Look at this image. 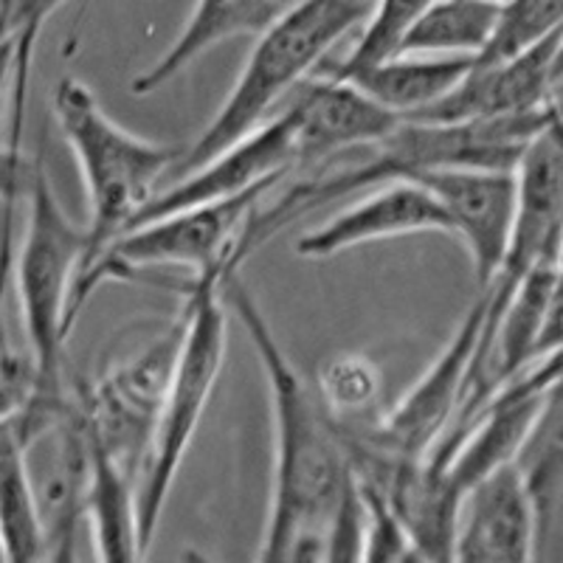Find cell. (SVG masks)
<instances>
[{
  "label": "cell",
  "instance_id": "obj_1",
  "mask_svg": "<svg viewBox=\"0 0 563 563\" xmlns=\"http://www.w3.org/2000/svg\"><path fill=\"white\" fill-rule=\"evenodd\" d=\"M223 296L263 366L274 422L271 505L256 558L327 561L330 527L355 487L339 422L301 378L238 271L223 279Z\"/></svg>",
  "mask_w": 563,
  "mask_h": 563
},
{
  "label": "cell",
  "instance_id": "obj_25",
  "mask_svg": "<svg viewBox=\"0 0 563 563\" xmlns=\"http://www.w3.org/2000/svg\"><path fill=\"white\" fill-rule=\"evenodd\" d=\"M70 0H12V7L0 18V37H14L18 43V57H14V82L12 97H9V115L23 122V110H26L29 97V79H32L34 52H37V40L43 34V26L59 9Z\"/></svg>",
  "mask_w": 563,
  "mask_h": 563
},
{
  "label": "cell",
  "instance_id": "obj_2",
  "mask_svg": "<svg viewBox=\"0 0 563 563\" xmlns=\"http://www.w3.org/2000/svg\"><path fill=\"white\" fill-rule=\"evenodd\" d=\"M52 110L77 161L88 200L85 268L147 209L164 178L175 173L184 150L124 130L77 77H63L54 85Z\"/></svg>",
  "mask_w": 563,
  "mask_h": 563
},
{
  "label": "cell",
  "instance_id": "obj_13",
  "mask_svg": "<svg viewBox=\"0 0 563 563\" xmlns=\"http://www.w3.org/2000/svg\"><path fill=\"white\" fill-rule=\"evenodd\" d=\"M451 234V220L440 200L417 180H389L339 211L327 223L305 231L296 240V254L305 260H330L350 249L409 234Z\"/></svg>",
  "mask_w": 563,
  "mask_h": 563
},
{
  "label": "cell",
  "instance_id": "obj_17",
  "mask_svg": "<svg viewBox=\"0 0 563 563\" xmlns=\"http://www.w3.org/2000/svg\"><path fill=\"white\" fill-rule=\"evenodd\" d=\"M93 471L88 490V525L102 561H139L147 555L139 525V476L90 437Z\"/></svg>",
  "mask_w": 563,
  "mask_h": 563
},
{
  "label": "cell",
  "instance_id": "obj_21",
  "mask_svg": "<svg viewBox=\"0 0 563 563\" xmlns=\"http://www.w3.org/2000/svg\"><path fill=\"white\" fill-rule=\"evenodd\" d=\"M499 3L493 0H431L417 18L400 54L479 57L496 26Z\"/></svg>",
  "mask_w": 563,
  "mask_h": 563
},
{
  "label": "cell",
  "instance_id": "obj_28",
  "mask_svg": "<svg viewBox=\"0 0 563 563\" xmlns=\"http://www.w3.org/2000/svg\"><path fill=\"white\" fill-rule=\"evenodd\" d=\"M563 79V34L558 40V48H555V59H552V82Z\"/></svg>",
  "mask_w": 563,
  "mask_h": 563
},
{
  "label": "cell",
  "instance_id": "obj_23",
  "mask_svg": "<svg viewBox=\"0 0 563 563\" xmlns=\"http://www.w3.org/2000/svg\"><path fill=\"white\" fill-rule=\"evenodd\" d=\"M563 32V0H501L490 40L474 63H505Z\"/></svg>",
  "mask_w": 563,
  "mask_h": 563
},
{
  "label": "cell",
  "instance_id": "obj_30",
  "mask_svg": "<svg viewBox=\"0 0 563 563\" xmlns=\"http://www.w3.org/2000/svg\"><path fill=\"white\" fill-rule=\"evenodd\" d=\"M12 7V0H0V18H3V14H7V9Z\"/></svg>",
  "mask_w": 563,
  "mask_h": 563
},
{
  "label": "cell",
  "instance_id": "obj_31",
  "mask_svg": "<svg viewBox=\"0 0 563 563\" xmlns=\"http://www.w3.org/2000/svg\"><path fill=\"white\" fill-rule=\"evenodd\" d=\"M493 3H501V0H493Z\"/></svg>",
  "mask_w": 563,
  "mask_h": 563
},
{
  "label": "cell",
  "instance_id": "obj_29",
  "mask_svg": "<svg viewBox=\"0 0 563 563\" xmlns=\"http://www.w3.org/2000/svg\"><path fill=\"white\" fill-rule=\"evenodd\" d=\"M0 561H9V558H7V544H3V532H0Z\"/></svg>",
  "mask_w": 563,
  "mask_h": 563
},
{
  "label": "cell",
  "instance_id": "obj_12",
  "mask_svg": "<svg viewBox=\"0 0 563 563\" xmlns=\"http://www.w3.org/2000/svg\"><path fill=\"white\" fill-rule=\"evenodd\" d=\"M538 558V510L516 462L467 487L460 505L454 561L525 563Z\"/></svg>",
  "mask_w": 563,
  "mask_h": 563
},
{
  "label": "cell",
  "instance_id": "obj_18",
  "mask_svg": "<svg viewBox=\"0 0 563 563\" xmlns=\"http://www.w3.org/2000/svg\"><path fill=\"white\" fill-rule=\"evenodd\" d=\"M474 65V57H434V54H397L361 70L344 82L358 85L400 119H411L420 110L445 99Z\"/></svg>",
  "mask_w": 563,
  "mask_h": 563
},
{
  "label": "cell",
  "instance_id": "obj_6",
  "mask_svg": "<svg viewBox=\"0 0 563 563\" xmlns=\"http://www.w3.org/2000/svg\"><path fill=\"white\" fill-rule=\"evenodd\" d=\"M271 189L274 186H260L214 203L186 206L124 231L93 263L79 271L70 299L74 321L90 294H97L104 282L135 279L139 271L186 268L192 271V276L240 271L245 263V234Z\"/></svg>",
  "mask_w": 563,
  "mask_h": 563
},
{
  "label": "cell",
  "instance_id": "obj_14",
  "mask_svg": "<svg viewBox=\"0 0 563 563\" xmlns=\"http://www.w3.org/2000/svg\"><path fill=\"white\" fill-rule=\"evenodd\" d=\"M299 90L301 93L290 102L296 113L299 167L339 158L350 150L372 147L404 122L400 115L366 97L358 85L344 79L321 74L319 79L301 82Z\"/></svg>",
  "mask_w": 563,
  "mask_h": 563
},
{
  "label": "cell",
  "instance_id": "obj_24",
  "mask_svg": "<svg viewBox=\"0 0 563 563\" xmlns=\"http://www.w3.org/2000/svg\"><path fill=\"white\" fill-rule=\"evenodd\" d=\"M380 386L384 380L375 361L355 352L335 355L319 372V395L339 422H372Z\"/></svg>",
  "mask_w": 563,
  "mask_h": 563
},
{
  "label": "cell",
  "instance_id": "obj_16",
  "mask_svg": "<svg viewBox=\"0 0 563 563\" xmlns=\"http://www.w3.org/2000/svg\"><path fill=\"white\" fill-rule=\"evenodd\" d=\"M290 3L294 0H195L178 37L153 65L135 74L130 90L135 97H150L225 40L263 34Z\"/></svg>",
  "mask_w": 563,
  "mask_h": 563
},
{
  "label": "cell",
  "instance_id": "obj_3",
  "mask_svg": "<svg viewBox=\"0 0 563 563\" xmlns=\"http://www.w3.org/2000/svg\"><path fill=\"white\" fill-rule=\"evenodd\" d=\"M372 7L375 0H294L263 34H256L238 82L192 147L184 150L175 175L200 167L268 122L274 104L308 82V74L321 68L333 45L364 26Z\"/></svg>",
  "mask_w": 563,
  "mask_h": 563
},
{
  "label": "cell",
  "instance_id": "obj_22",
  "mask_svg": "<svg viewBox=\"0 0 563 563\" xmlns=\"http://www.w3.org/2000/svg\"><path fill=\"white\" fill-rule=\"evenodd\" d=\"M431 0H375L369 18L364 20V32L355 40L344 59L327 63L324 77L333 79H352L361 70L384 59L397 57L409 37L411 26L417 23Z\"/></svg>",
  "mask_w": 563,
  "mask_h": 563
},
{
  "label": "cell",
  "instance_id": "obj_7",
  "mask_svg": "<svg viewBox=\"0 0 563 563\" xmlns=\"http://www.w3.org/2000/svg\"><path fill=\"white\" fill-rule=\"evenodd\" d=\"M14 420L26 449L45 561H70L77 550L79 527L88 521L93 471L85 411L77 395L68 391L57 400H32Z\"/></svg>",
  "mask_w": 563,
  "mask_h": 563
},
{
  "label": "cell",
  "instance_id": "obj_20",
  "mask_svg": "<svg viewBox=\"0 0 563 563\" xmlns=\"http://www.w3.org/2000/svg\"><path fill=\"white\" fill-rule=\"evenodd\" d=\"M0 532L9 561H45L26 449L14 417L0 420Z\"/></svg>",
  "mask_w": 563,
  "mask_h": 563
},
{
  "label": "cell",
  "instance_id": "obj_8",
  "mask_svg": "<svg viewBox=\"0 0 563 563\" xmlns=\"http://www.w3.org/2000/svg\"><path fill=\"white\" fill-rule=\"evenodd\" d=\"M487 308H490V288H482L456 324L449 344L442 346L417 384L397 400L395 409L372 422H344V426L364 434L375 449L397 460L429 456L462 415L471 369L485 333Z\"/></svg>",
  "mask_w": 563,
  "mask_h": 563
},
{
  "label": "cell",
  "instance_id": "obj_10",
  "mask_svg": "<svg viewBox=\"0 0 563 563\" xmlns=\"http://www.w3.org/2000/svg\"><path fill=\"white\" fill-rule=\"evenodd\" d=\"M417 180L440 200L451 220V234L465 245L474 265L476 288H490L505 263L516 223V173L512 169L437 167Z\"/></svg>",
  "mask_w": 563,
  "mask_h": 563
},
{
  "label": "cell",
  "instance_id": "obj_19",
  "mask_svg": "<svg viewBox=\"0 0 563 563\" xmlns=\"http://www.w3.org/2000/svg\"><path fill=\"white\" fill-rule=\"evenodd\" d=\"M538 510V552L550 541L563 510V372L547 389L532 429L516 456Z\"/></svg>",
  "mask_w": 563,
  "mask_h": 563
},
{
  "label": "cell",
  "instance_id": "obj_26",
  "mask_svg": "<svg viewBox=\"0 0 563 563\" xmlns=\"http://www.w3.org/2000/svg\"><path fill=\"white\" fill-rule=\"evenodd\" d=\"M37 395V369L32 352H20L9 339L0 308V420L18 417Z\"/></svg>",
  "mask_w": 563,
  "mask_h": 563
},
{
  "label": "cell",
  "instance_id": "obj_11",
  "mask_svg": "<svg viewBox=\"0 0 563 563\" xmlns=\"http://www.w3.org/2000/svg\"><path fill=\"white\" fill-rule=\"evenodd\" d=\"M516 223L505 263L490 288L507 296L536 265L558 260L563 238V128L547 124L516 167Z\"/></svg>",
  "mask_w": 563,
  "mask_h": 563
},
{
  "label": "cell",
  "instance_id": "obj_5",
  "mask_svg": "<svg viewBox=\"0 0 563 563\" xmlns=\"http://www.w3.org/2000/svg\"><path fill=\"white\" fill-rule=\"evenodd\" d=\"M225 276L229 274L192 276V282L184 285V344L164 395L153 445L139 476V525L144 550H150L158 532L180 465L192 449V440L223 372L225 330H229V313H225L229 305L223 296Z\"/></svg>",
  "mask_w": 563,
  "mask_h": 563
},
{
  "label": "cell",
  "instance_id": "obj_27",
  "mask_svg": "<svg viewBox=\"0 0 563 563\" xmlns=\"http://www.w3.org/2000/svg\"><path fill=\"white\" fill-rule=\"evenodd\" d=\"M14 57H18V43H14V37H0V108H3L7 97H12Z\"/></svg>",
  "mask_w": 563,
  "mask_h": 563
},
{
  "label": "cell",
  "instance_id": "obj_4",
  "mask_svg": "<svg viewBox=\"0 0 563 563\" xmlns=\"http://www.w3.org/2000/svg\"><path fill=\"white\" fill-rule=\"evenodd\" d=\"M26 189L29 214L14 263V285L23 333L37 369L34 400H57L68 395L65 341L74 327L70 299L88 254V225H77L68 218L43 155L29 167Z\"/></svg>",
  "mask_w": 563,
  "mask_h": 563
},
{
  "label": "cell",
  "instance_id": "obj_15",
  "mask_svg": "<svg viewBox=\"0 0 563 563\" xmlns=\"http://www.w3.org/2000/svg\"><path fill=\"white\" fill-rule=\"evenodd\" d=\"M561 34L505 63H474L449 97L404 122L454 124L547 108L552 90V59Z\"/></svg>",
  "mask_w": 563,
  "mask_h": 563
},
{
  "label": "cell",
  "instance_id": "obj_9",
  "mask_svg": "<svg viewBox=\"0 0 563 563\" xmlns=\"http://www.w3.org/2000/svg\"><path fill=\"white\" fill-rule=\"evenodd\" d=\"M294 169H299V147H296L294 104H288L279 115H271L268 122L234 141L231 147L220 150L214 158L178 175L173 186L150 200L133 225L161 218L167 211L186 209V206L214 203V200L234 198L260 186H276Z\"/></svg>",
  "mask_w": 563,
  "mask_h": 563
}]
</instances>
